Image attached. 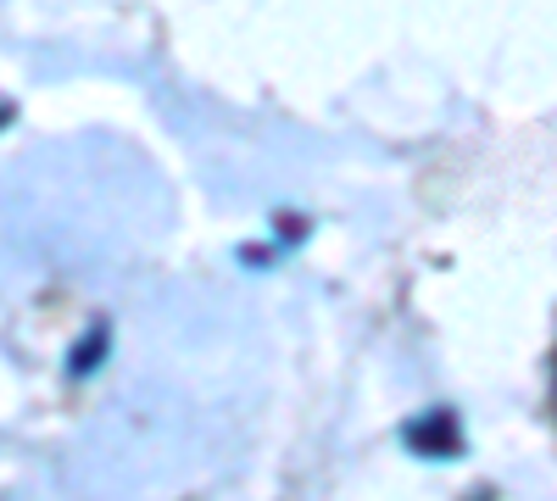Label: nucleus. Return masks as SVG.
<instances>
[{"instance_id":"1","label":"nucleus","mask_w":557,"mask_h":501,"mask_svg":"<svg viewBox=\"0 0 557 501\" xmlns=\"http://www.w3.org/2000/svg\"><path fill=\"white\" fill-rule=\"evenodd\" d=\"M401 440L418 451V458H430V463H446V458H457V446H462V429H457V418L446 413H424V418H412L407 429H401Z\"/></svg>"},{"instance_id":"2","label":"nucleus","mask_w":557,"mask_h":501,"mask_svg":"<svg viewBox=\"0 0 557 501\" xmlns=\"http://www.w3.org/2000/svg\"><path fill=\"white\" fill-rule=\"evenodd\" d=\"M552 406H557V346H552Z\"/></svg>"}]
</instances>
